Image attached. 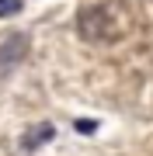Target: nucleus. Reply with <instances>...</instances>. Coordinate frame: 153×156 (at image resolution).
Masks as SVG:
<instances>
[{"instance_id":"1","label":"nucleus","mask_w":153,"mask_h":156,"mask_svg":"<svg viewBox=\"0 0 153 156\" xmlns=\"http://www.w3.org/2000/svg\"><path fill=\"white\" fill-rule=\"evenodd\" d=\"M77 31L84 35L87 42H101V38H111L115 35V24H111V11L108 7H84L77 17Z\"/></svg>"},{"instance_id":"3","label":"nucleus","mask_w":153,"mask_h":156,"mask_svg":"<svg viewBox=\"0 0 153 156\" xmlns=\"http://www.w3.org/2000/svg\"><path fill=\"white\" fill-rule=\"evenodd\" d=\"M52 135H56V128H52L49 122H42V125H31L28 132H24L21 146H24V149H28V153H35V149H38V146H42V142H52Z\"/></svg>"},{"instance_id":"2","label":"nucleus","mask_w":153,"mask_h":156,"mask_svg":"<svg viewBox=\"0 0 153 156\" xmlns=\"http://www.w3.org/2000/svg\"><path fill=\"white\" fill-rule=\"evenodd\" d=\"M24 49H28V38H24V35H11V38L0 45V69H11L14 62H21Z\"/></svg>"},{"instance_id":"4","label":"nucleus","mask_w":153,"mask_h":156,"mask_svg":"<svg viewBox=\"0 0 153 156\" xmlns=\"http://www.w3.org/2000/svg\"><path fill=\"white\" fill-rule=\"evenodd\" d=\"M21 11V0H0V17H14Z\"/></svg>"},{"instance_id":"5","label":"nucleus","mask_w":153,"mask_h":156,"mask_svg":"<svg viewBox=\"0 0 153 156\" xmlns=\"http://www.w3.org/2000/svg\"><path fill=\"white\" fill-rule=\"evenodd\" d=\"M73 128H77V132H84V135H91L94 128H97V122H94V118H80V122H77Z\"/></svg>"}]
</instances>
